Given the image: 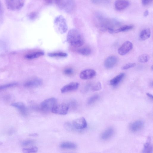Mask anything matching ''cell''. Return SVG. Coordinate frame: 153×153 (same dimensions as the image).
<instances>
[{
  "label": "cell",
  "mask_w": 153,
  "mask_h": 153,
  "mask_svg": "<svg viewBox=\"0 0 153 153\" xmlns=\"http://www.w3.org/2000/svg\"><path fill=\"white\" fill-rule=\"evenodd\" d=\"M55 2L60 10L68 13L72 12L75 8L74 0H55Z\"/></svg>",
  "instance_id": "obj_2"
},
{
  "label": "cell",
  "mask_w": 153,
  "mask_h": 153,
  "mask_svg": "<svg viewBox=\"0 0 153 153\" xmlns=\"http://www.w3.org/2000/svg\"><path fill=\"white\" fill-rule=\"evenodd\" d=\"M60 147L64 149L74 150L76 149L77 146L74 143L67 142L62 143Z\"/></svg>",
  "instance_id": "obj_22"
},
{
  "label": "cell",
  "mask_w": 153,
  "mask_h": 153,
  "mask_svg": "<svg viewBox=\"0 0 153 153\" xmlns=\"http://www.w3.org/2000/svg\"><path fill=\"white\" fill-rule=\"evenodd\" d=\"M136 66V64L134 63H129L126 64L122 68V69L123 70H128L131 68L134 67Z\"/></svg>",
  "instance_id": "obj_32"
},
{
  "label": "cell",
  "mask_w": 153,
  "mask_h": 153,
  "mask_svg": "<svg viewBox=\"0 0 153 153\" xmlns=\"http://www.w3.org/2000/svg\"><path fill=\"white\" fill-rule=\"evenodd\" d=\"M49 57H51L65 58L68 56L67 54L63 52H55L48 54Z\"/></svg>",
  "instance_id": "obj_24"
},
{
  "label": "cell",
  "mask_w": 153,
  "mask_h": 153,
  "mask_svg": "<svg viewBox=\"0 0 153 153\" xmlns=\"http://www.w3.org/2000/svg\"><path fill=\"white\" fill-rule=\"evenodd\" d=\"M144 123L141 120H138L131 123L130 125L129 129L132 132H137L141 130L143 127Z\"/></svg>",
  "instance_id": "obj_13"
},
{
  "label": "cell",
  "mask_w": 153,
  "mask_h": 153,
  "mask_svg": "<svg viewBox=\"0 0 153 153\" xmlns=\"http://www.w3.org/2000/svg\"><path fill=\"white\" fill-rule=\"evenodd\" d=\"M44 54V53L43 51H35L27 54L25 56V58L27 59L32 60L39 58L43 56Z\"/></svg>",
  "instance_id": "obj_18"
},
{
  "label": "cell",
  "mask_w": 153,
  "mask_h": 153,
  "mask_svg": "<svg viewBox=\"0 0 153 153\" xmlns=\"http://www.w3.org/2000/svg\"><path fill=\"white\" fill-rule=\"evenodd\" d=\"M114 132V129L112 128H109L106 130L102 134L101 138L104 140H106L110 139L113 134Z\"/></svg>",
  "instance_id": "obj_17"
},
{
  "label": "cell",
  "mask_w": 153,
  "mask_h": 153,
  "mask_svg": "<svg viewBox=\"0 0 153 153\" xmlns=\"http://www.w3.org/2000/svg\"><path fill=\"white\" fill-rule=\"evenodd\" d=\"M125 76V74L121 73L117 75L111 80L110 82V84L113 86L117 85L123 80Z\"/></svg>",
  "instance_id": "obj_19"
},
{
  "label": "cell",
  "mask_w": 153,
  "mask_h": 153,
  "mask_svg": "<svg viewBox=\"0 0 153 153\" xmlns=\"http://www.w3.org/2000/svg\"><path fill=\"white\" fill-rule=\"evenodd\" d=\"M64 126L66 129L69 131H73L75 129L72 124L69 122H67L64 124Z\"/></svg>",
  "instance_id": "obj_33"
},
{
  "label": "cell",
  "mask_w": 153,
  "mask_h": 153,
  "mask_svg": "<svg viewBox=\"0 0 153 153\" xmlns=\"http://www.w3.org/2000/svg\"><path fill=\"white\" fill-rule=\"evenodd\" d=\"M149 11L148 10H147L145 11L144 13V16L145 17H147L149 15Z\"/></svg>",
  "instance_id": "obj_39"
},
{
  "label": "cell",
  "mask_w": 153,
  "mask_h": 153,
  "mask_svg": "<svg viewBox=\"0 0 153 153\" xmlns=\"http://www.w3.org/2000/svg\"><path fill=\"white\" fill-rule=\"evenodd\" d=\"M151 68H152L151 69H152V70H153V66H152V67H151Z\"/></svg>",
  "instance_id": "obj_42"
},
{
  "label": "cell",
  "mask_w": 153,
  "mask_h": 153,
  "mask_svg": "<svg viewBox=\"0 0 153 153\" xmlns=\"http://www.w3.org/2000/svg\"><path fill=\"white\" fill-rule=\"evenodd\" d=\"M45 1H49V0H45Z\"/></svg>",
  "instance_id": "obj_43"
},
{
  "label": "cell",
  "mask_w": 153,
  "mask_h": 153,
  "mask_svg": "<svg viewBox=\"0 0 153 153\" xmlns=\"http://www.w3.org/2000/svg\"><path fill=\"white\" fill-rule=\"evenodd\" d=\"M99 96L97 95H94L89 98L87 103L88 105H91L97 101L99 98Z\"/></svg>",
  "instance_id": "obj_26"
},
{
  "label": "cell",
  "mask_w": 153,
  "mask_h": 153,
  "mask_svg": "<svg viewBox=\"0 0 153 153\" xmlns=\"http://www.w3.org/2000/svg\"><path fill=\"white\" fill-rule=\"evenodd\" d=\"M63 73L66 75L70 76L74 75L75 74V71L72 68H67L64 70Z\"/></svg>",
  "instance_id": "obj_27"
},
{
  "label": "cell",
  "mask_w": 153,
  "mask_h": 153,
  "mask_svg": "<svg viewBox=\"0 0 153 153\" xmlns=\"http://www.w3.org/2000/svg\"><path fill=\"white\" fill-rule=\"evenodd\" d=\"M147 95L149 97H150V99H152V100L153 96L152 94L149 93H147Z\"/></svg>",
  "instance_id": "obj_40"
},
{
  "label": "cell",
  "mask_w": 153,
  "mask_h": 153,
  "mask_svg": "<svg viewBox=\"0 0 153 153\" xmlns=\"http://www.w3.org/2000/svg\"><path fill=\"white\" fill-rule=\"evenodd\" d=\"M153 0H142V3L144 6H146L150 3Z\"/></svg>",
  "instance_id": "obj_36"
},
{
  "label": "cell",
  "mask_w": 153,
  "mask_h": 153,
  "mask_svg": "<svg viewBox=\"0 0 153 153\" xmlns=\"http://www.w3.org/2000/svg\"><path fill=\"white\" fill-rule=\"evenodd\" d=\"M38 14L35 12H32L27 14V17L31 20H34L37 19L38 16Z\"/></svg>",
  "instance_id": "obj_30"
},
{
  "label": "cell",
  "mask_w": 153,
  "mask_h": 153,
  "mask_svg": "<svg viewBox=\"0 0 153 153\" xmlns=\"http://www.w3.org/2000/svg\"><path fill=\"white\" fill-rule=\"evenodd\" d=\"M69 105V107L70 106L73 109H75L77 106V102L75 100H71L70 102Z\"/></svg>",
  "instance_id": "obj_35"
},
{
  "label": "cell",
  "mask_w": 153,
  "mask_h": 153,
  "mask_svg": "<svg viewBox=\"0 0 153 153\" xmlns=\"http://www.w3.org/2000/svg\"><path fill=\"white\" fill-rule=\"evenodd\" d=\"M3 7L2 3L0 2V15L2 14L3 12Z\"/></svg>",
  "instance_id": "obj_37"
},
{
  "label": "cell",
  "mask_w": 153,
  "mask_h": 153,
  "mask_svg": "<svg viewBox=\"0 0 153 153\" xmlns=\"http://www.w3.org/2000/svg\"><path fill=\"white\" fill-rule=\"evenodd\" d=\"M17 85V84L16 83H13L1 85L0 86V91H1V90L6 89L8 88L13 87Z\"/></svg>",
  "instance_id": "obj_31"
},
{
  "label": "cell",
  "mask_w": 153,
  "mask_h": 153,
  "mask_svg": "<svg viewBox=\"0 0 153 153\" xmlns=\"http://www.w3.org/2000/svg\"><path fill=\"white\" fill-rule=\"evenodd\" d=\"M151 31L149 29H146L143 30L140 33L139 37L140 39L143 41L148 39L150 37Z\"/></svg>",
  "instance_id": "obj_21"
},
{
  "label": "cell",
  "mask_w": 153,
  "mask_h": 153,
  "mask_svg": "<svg viewBox=\"0 0 153 153\" xmlns=\"http://www.w3.org/2000/svg\"><path fill=\"white\" fill-rule=\"evenodd\" d=\"M133 47V44L130 41H126L119 48L118 53L121 56H124L132 49Z\"/></svg>",
  "instance_id": "obj_8"
},
{
  "label": "cell",
  "mask_w": 153,
  "mask_h": 153,
  "mask_svg": "<svg viewBox=\"0 0 153 153\" xmlns=\"http://www.w3.org/2000/svg\"><path fill=\"white\" fill-rule=\"evenodd\" d=\"M34 141L32 140H28L24 141L22 143V145L23 146H27L34 143Z\"/></svg>",
  "instance_id": "obj_34"
},
{
  "label": "cell",
  "mask_w": 153,
  "mask_h": 153,
  "mask_svg": "<svg viewBox=\"0 0 153 153\" xmlns=\"http://www.w3.org/2000/svg\"><path fill=\"white\" fill-rule=\"evenodd\" d=\"M43 84L42 80L39 78H34L26 82L24 86L26 87L34 88L40 86Z\"/></svg>",
  "instance_id": "obj_10"
},
{
  "label": "cell",
  "mask_w": 153,
  "mask_h": 153,
  "mask_svg": "<svg viewBox=\"0 0 153 153\" xmlns=\"http://www.w3.org/2000/svg\"><path fill=\"white\" fill-rule=\"evenodd\" d=\"M69 108L68 104L62 103L59 105L56 104L53 108L51 112L55 114L61 115H66L67 114Z\"/></svg>",
  "instance_id": "obj_6"
},
{
  "label": "cell",
  "mask_w": 153,
  "mask_h": 153,
  "mask_svg": "<svg viewBox=\"0 0 153 153\" xmlns=\"http://www.w3.org/2000/svg\"><path fill=\"white\" fill-rule=\"evenodd\" d=\"M73 127L75 130H82L85 129L87 123L85 119L83 117L76 119L72 123Z\"/></svg>",
  "instance_id": "obj_7"
},
{
  "label": "cell",
  "mask_w": 153,
  "mask_h": 153,
  "mask_svg": "<svg viewBox=\"0 0 153 153\" xmlns=\"http://www.w3.org/2000/svg\"><path fill=\"white\" fill-rule=\"evenodd\" d=\"M91 86L92 91L94 92L100 91L102 88L101 84L99 82H98Z\"/></svg>",
  "instance_id": "obj_29"
},
{
  "label": "cell",
  "mask_w": 153,
  "mask_h": 153,
  "mask_svg": "<svg viewBox=\"0 0 153 153\" xmlns=\"http://www.w3.org/2000/svg\"><path fill=\"white\" fill-rule=\"evenodd\" d=\"M129 5V2L126 0H117L115 3L116 10L121 11L126 8Z\"/></svg>",
  "instance_id": "obj_15"
},
{
  "label": "cell",
  "mask_w": 153,
  "mask_h": 153,
  "mask_svg": "<svg viewBox=\"0 0 153 153\" xmlns=\"http://www.w3.org/2000/svg\"><path fill=\"white\" fill-rule=\"evenodd\" d=\"M150 56L148 55L144 54L141 55L138 58V61L142 63H144L148 62L150 60Z\"/></svg>",
  "instance_id": "obj_25"
},
{
  "label": "cell",
  "mask_w": 153,
  "mask_h": 153,
  "mask_svg": "<svg viewBox=\"0 0 153 153\" xmlns=\"http://www.w3.org/2000/svg\"><path fill=\"white\" fill-rule=\"evenodd\" d=\"M96 72L94 70L88 69L81 72L80 77L82 79L87 80L93 78L96 76Z\"/></svg>",
  "instance_id": "obj_9"
},
{
  "label": "cell",
  "mask_w": 153,
  "mask_h": 153,
  "mask_svg": "<svg viewBox=\"0 0 153 153\" xmlns=\"http://www.w3.org/2000/svg\"><path fill=\"white\" fill-rule=\"evenodd\" d=\"M54 24L56 29L61 34L66 33L68 30V26L65 18L62 15L57 16L54 21Z\"/></svg>",
  "instance_id": "obj_3"
},
{
  "label": "cell",
  "mask_w": 153,
  "mask_h": 153,
  "mask_svg": "<svg viewBox=\"0 0 153 153\" xmlns=\"http://www.w3.org/2000/svg\"><path fill=\"white\" fill-rule=\"evenodd\" d=\"M77 51L81 55L88 56L91 54L92 51L89 47H84L78 49Z\"/></svg>",
  "instance_id": "obj_23"
},
{
  "label": "cell",
  "mask_w": 153,
  "mask_h": 153,
  "mask_svg": "<svg viewBox=\"0 0 153 153\" xmlns=\"http://www.w3.org/2000/svg\"><path fill=\"white\" fill-rule=\"evenodd\" d=\"M133 26L131 25H126L120 27L118 29L114 30L113 29H110L108 31L110 33H116L121 32H125L132 30Z\"/></svg>",
  "instance_id": "obj_16"
},
{
  "label": "cell",
  "mask_w": 153,
  "mask_h": 153,
  "mask_svg": "<svg viewBox=\"0 0 153 153\" xmlns=\"http://www.w3.org/2000/svg\"><path fill=\"white\" fill-rule=\"evenodd\" d=\"M118 59L115 56H110L107 58L104 62L105 67L108 69L113 68L117 63Z\"/></svg>",
  "instance_id": "obj_11"
},
{
  "label": "cell",
  "mask_w": 153,
  "mask_h": 153,
  "mask_svg": "<svg viewBox=\"0 0 153 153\" xmlns=\"http://www.w3.org/2000/svg\"><path fill=\"white\" fill-rule=\"evenodd\" d=\"M57 99L54 97L47 99L41 103L40 108L44 111H51L53 108L57 104Z\"/></svg>",
  "instance_id": "obj_5"
},
{
  "label": "cell",
  "mask_w": 153,
  "mask_h": 153,
  "mask_svg": "<svg viewBox=\"0 0 153 153\" xmlns=\"http://www.w3.org/2000/svg\"><path fill=\"white\" fill-rule=\"evenodd\" d=\"M152 150L153 148L151 144V139L150 137H149L144 145L142 152L145 153H152Z\"/></svg>",
  "instance_id": "obj_20"
},
{
  "label": "cell",
  "mask_w": 153,
  "mask_h": 153,
  "mask_svg": "<svg viewBox=\"0 0 153 153\" xmlns=\"http://www.w3.org/2000/svg\"><path fill=\"white\" fill-rule=\"evenodd\" d=\"M11 105L19 110L23 115L26 116L28 115V109L23 103L15 102L12 104Z\"/></svg>",
  "instance_id": "obj_14"
},
{
  "label": "cell",
  "mask_w": 153,
  "mask_h": 153,
  "mask_svg": "<svg viewBox=\"0 0 153 153\" xmlns=\"http://www.w3.org/2000/svg\"><path fill=\"white\" fill-rule=\"evenodd\" d=\"M3 144V143L2 142L0 141V146L2 145Z\"/></svg>",
  "instance_id": "obj_41"
},
{
  "label": "cell",
  "mask_w": 153,
  "mask_h": 153,
  "mask_svg": "<svg viewBox=\"0 0 153 153\" xmlns=\"http://www.w3.org/2000/svg\"><path fill=\"white\" fill-rule=\"evenodd\" d=\"M25 1V0H5L7 8L13 11L21 10L24 6Z\"/></svg>",
  "instance_id": "obj_4"
},
{
  "label": "cell",
  "mask_w": 153,
  "mask_h": 153,
  "mask_svg": "<svg viewBox=\"0 0 153 153\" xmlns=\"http://www.w3.org/2000/svg\"><path fill=\"white\" fill-rule=\"evenodd\" d=\"M67 40L71 46L76 48L82 47L84 43L82 36L76 29H71L69 31L67 35Z\"/></svg>",
  "instance_id": "obj_1"
},
{
  "label": "cell",
  "mask_w": 153,
  "mask_h": 153,
  "mask_svg": "<svg viewBox=\"0 0 153 153\" xmlns=\"http://www.w3.org/2000/svg\"><path fill=\"white\" fill-rule=\"evenodd\" d=\"M79 84L77 82L70 83L63 87L61 90V93H64L76 91L78 88Z\"/></svg>",
  "instance_id": "obj_12"
},
{
  "label": "cell",
  "mask_w": 153,
  "mask_h": 153,
  "mask_svg": "<svg viewBox=\"0 0 153 153\" xmlns=\"http://www.w3.org/2000/svg\"><path fill=\"white\" fill-rule=\"evenodd\" d=\"M22 151L24 153H35L37 152L38 148L36 147L29 148H24L23 149Z\"/></svg>",
  "instance_id": "obj_28"
},
{
  "label": "cell",
  "mask_w": 153,
  "mask_h": 153,
  "mask_svg": "<svg viewBox=\"0 0 153 153\" xmlns=\"http://www.w3.org/2000/svg\"><path fill=\"white\" fill-rule=\"evenodd\" d=\"M38 135L37 133H32L30 135V136L32 137H37L38 136Z\"/></svg>",
  "instance_id": "obj_38"
}]
</instances>
